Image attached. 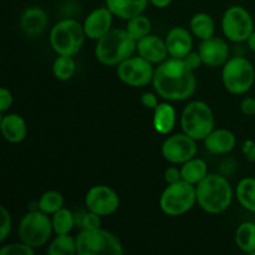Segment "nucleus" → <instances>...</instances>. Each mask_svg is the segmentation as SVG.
<instances>
[{"mask_svg": "<svg viewBox=\"0 0 255 255\" xmlns=\"http://www.w3.org/2000/svg\"><path fill=\"white\" fill-rule=\"evenodd\" d=\"M112 20H114V14L110 11L107 6H101L92 10L85 17V21L82 24L86 37L95 40V41L101 39L112 29Z\"/></svg>", "mask_w": 255, "mask_h": 255, "instance_id": "4468645a", "label": "nucleus"}, {"mask_svg": "<svg viewBox=\"0 0 255 255\" xmlns=\"http://www.w3.org/2000/svg\"><path fill=\"white\" fill-rule=\"evenodd\" d=\"M182 131L196 141H204L216 126V119L211 106L204 101H192L181 115Z\"/></svg>", "mask_w": 255, "mask_h": 255, "instance_id": "39448f33", "label": "nucleus"}, {"mask_svg": "<svg viewBox=\"0 0 255 255\" xmlns=\"http://www.w3.org/2000/svg\"><path fill=\"white\" fill-rule=\"evenodd\" d=\"M244 151H246L247 157H248L249 159H252V161H254L255 159V143L248 142V143H247V146L244 147Z\"/></svg>", "mask_w": 255, "mask_h": 255, "instance_id": "a19ab883", "label": "nucleus"}, {"mask_svg": "<svg viewBox=\"0 0 255 255\" xmlns=\"http://www.w3.org/2000/svg\"><path fill=\"white\" fill-rule=\"evenodd\" d=\"M153 127L159 134H169L173 131L177 121L174 107L169 102H162L153 110Z\"/></svg>", "mask_w": 255, "mask_h": 255, "instance_id": "4be33fe9", "label": "nucleus"}, {"mask_svg": "<svg viewBox=\"0 0 255 255\" xmlns=\"http://www.w3.org/2000/svg\"><path fill=\"white\" fill-rule=\"evenodd\" d=\"M208 173L207 162L204 159L198 158V157H193L192 159L181 164L182 179L188 182V183L194 184V186H197L199 182L203 181L208 176Z\"/></svg>", "mask_w": 255, "mask_h": 255, "instance_id": "5701e85b", "label": "nucleus"}, {"mask_svg": "<svg viewBox=\"0 0 255 255\" xmlns=\"http://www.w3.org/2000/svg\"><path fill=\"white\" fill-rule=\"evenodd\" d=\"M51 222L55 234L71 233L74 227L76 226V223H75L74 212L65 208V207H62V208L59 209L56 213L52 214Z\"/></svg>", "mask_w": 255, "mask_h": 255, "instance_id": "c85d7f7f", "label": "nucleus"}, {"mask_svg": "<svg viewBox=\"0 0 255 255\" xmlns=\"http://www.w3.org/2000/svg\"><path fill=\"white\" fill-rule=\"evenodd\" d=\"M50 217L51 216L40 209L29 211L24 214L17 226V237L20 241L35 249L46 246L54 233Z\"/></svg>", "mask_w": 255, "mask_h": 255, "instance_id": "423d86ee", "label": "nucleus"}, {"mask_svg": "<svg viewBox=\"0 0 255 255\" xmlns=\"http://www.w3.org/2000/svg\"><path fill=\"white\" fill-rule=\"evenodd\" d=\"M184 60H186L187 65H188V66L191 67L193 71H196V70L198 69L202 64H203V61H202V57H201V55H199L198 51L197 52L191 51L186 57H184Z\"/></svg>", "mask_w": 255, "mask_h": 255, "instance_id": "ea45409f", "label": "nucleus"}, {"mask_svg": "<svg viewBox=\"0 0 255 255\" xmlns=\"http://www.w3.org/2000/svg\"><path fill=\"white\" fill-rule=\"evenodd\" d=\"M120 196L115 189L105 184L91 187L85 196V206L89 211L107 217L114 214L120 208Z\"/></svg>", "mask_w": 255, "mask_h": 255, "instance_id": "f8f14e48", "label": "nucleus"}, {"mask_svg": "<svg viewBox=\"0 0 255 255\" xmlns=\"http://www.w3.org/2000/svg\"><path fill=\"white\" fill-rule=\"evenodd\" d=\"M203 65L209 67L223 66L229 60V45L223 37L212 36L202 40L198 49Z\"/></svg>", "mask_w": 255, "mask_h": 255, "instance_id": "ddd939ff", "label": "nucleus"}, {"mask_svg": "<svg viewBox=\"0 0 255 255\" xmlns=\"http://www.w3.org/2000/svg\"><path fill=\"white\" fill-rule=\"evenodd\" d=\"M197 204V192L194 184L181 179L176 183L167 184L159 197V208L169 217H179L191 211Z\"/></svg>", "mask_w": 255, "mask_h": 255, "instance_id": "0eeeda50", "label": "nucleus"}, {"mask_svg": "<svg viewBox=\"0 0 255 255\" xmlns=\"http://www.w3.org/2000/svg\"><path fill=\"white\" fill-rule=\"evenodd\" d=\"M241 110L246 116H255V99L246 97L241 102Z\"/></svg>", "mask_w": 255, "mask_h": 255, "instance_id": "58836bf2", "label": "nucleus"}, {"mask_svg": "<svg viewBox=\"0 0 255 255\" xmlns=\"http://www.w3.org/2000/svg\"><path fill=\"white\" fill-rule=\"evenodd\" d=\"M234 241L242 252L253 254L255 252V223L244 222L239 224L234 234Z\"/></svg>", "mask_w": 255, "mask_h": 255, "instance_id": "a878e982", "label": "nucleus"}, {"mask_svg": "<svg viewBox=\"0 0 255 255\" xmlns=\"http://www.w3.org/2000/svg\"><path fill=\"white\" fill-rule=\"evenodd\" d=\"M47 26V15L40 6H30L20 16V29L27 36H37Z\"/></svg>", "mask_w": 255, "mask_h": 255, "instance_id": "aec40b11", "label": "nucleus"}, {"mask_svg": "<svg viewBox=\"0 0 255 255\" xmlns=\"http://www.w3.org/2000/svg\"><path fill=\"white\" fill-rule=\"evenodd\" d=\"M65 204L64 196L57 191H46L40 196L37 201V208L44 213L52 216Z\"/></svg>", "mask_w": 255, "mask_h": 255, "instance_id": "c756f323", "label": "nucleus"}, {"mask_svg": "<svg viewBox=\"0 0 255 255\" xmlns=\"http://www.w3.org/2000/svg\"><path fill=\"white\" fill-rule=\"evenodd\" d=\"M152 5L157 9H164V7L169 6L172 2V0H149Z\"/></svg>", "mask_w": 255, "mask_h": 255, "instance_id": "79ce46f5", "label": "nucleus"}, {"mask_svg": "<svg viewBox=\"0 0 255 255\" xmlns=\"http://www.w3.org/2000/svg\"><path fill=\"white\" fill-rule=\"evenodd\" d=\"M158 95L153 94V92H143L141 95V104L143 105L146 109L148 110H154L157 106H158Z\"/></svg>", "mask_w": 255, "mask_h": 255, "instance_id": "4c0bfd02", "label": "nucleus"}, {"mask_svg": "<svg viewBox=\"0 0 255 255\" xmlns=\"http://www.w3.org/2000/svg\"><path fill=\"white\" fill-rule=\"evenodd\" d=\"M49 255H74L76 252V238L67 234H56L47 246Z\"/></svg>", "mask_w": 255, "mask_h": 255, "instance_id": "bb28decb", "label": "nucleus"}, {"mask_svg": "<svg viewBox=\"0 0 255 255\" xmlns=\"http://www.w3.org/2000/svg\"><path fill=\"white\" fill-rule=\"evenodd\" d=\"M153 64L142 56H131L117 65V76L120 81L132 87H143L152 84L154 76Z\"/></svg>", "mask_w": 255, "mask_h": 255, "instance_id": "9d476101", "label": "nucleus"}, {"mask_svg": "<svg viewBox=\"0 0 255 255\" xmlns=\"http://www.w3.org/2000/svg\"><path fill=\"white\" fill-rule=\"evenodd\" d=\"M222 81L229 94L244 95L252 89L255 81L253 64L247 57L233 56L223 65Z\"/></svg>", "mask_w": 255, "mask_h": 255, "instance_id": "6e6552de", "label": "nucleus"}, {"mask_svg": "<svg viewBox=\"0 0 255 255\" xmlns=\"http://www.w3.org/2000/svg\"><path fill=\"white\" fill-rule=\"evenodd\" d=\"M76 252L79 255H99L106 247L105 229H80L76 237Z\"/></svg>", "mask_w": 255, "mask_h": 255, "instance_id": "dca6fc26", "label": "nucleus"}, {"mask_svg": "<svg viewBox=\"0 0 255 255\" xmlns=\"http://www.w3.org/2000/svg\"><path fill=\"white\" fill-rule=\"evenodd\" d=\"M105 236H106V247H105L102 255H121L125 253L124 246L115 234L110 233L109 231H105Z\"/></svg>", "mask_w": 255, "mask_h": 255, "instance_id": "72a5a7b5", "label": "nucleus"}, {"mask_svg": "<svg viewBox=\"0 0 255 255\" xmlns=\"http://www.w3.org/2000/svg\"><path fill=\"white\" fill-rule=\"evenodd\" d=\"M76 72V62L74 57L67 55H57L52 62V74L60 81H69Z\"/></svg>", "mask_w": 255, "mask_h": 255, "instance_id": "cd10ccee", "label": "nucleus"}, {"mask_svg": "<svg viewBox=\"0 0 255 255\" xmlns=\"http://www.w3.org/2000/svg\"><path fill=\"white\" fill-rule=\"evenodd\" d=\"M151 20L147 16H144L143 14H141L127 20V25L125 29L128 31V34L131 35L136 41H138L139 39L151 34Z\"/></svg>", "mask_w": 255, "mask_h": 255, "instance_id": "7c9ffc66", "label": "nucleus"}, {"mask_svg": "<svg viewBox=\"0 0 255 255\" xmlns=\"http://www.w3.org/2000/svg\"><path fill=\"white\" fill-rule=\"evenodd\" d=\"M222 31L232 42H244L254 31L251 12L241 5H232L222 16Z\"/></svg>", "mask_w": 255, "mask_h": 255, "instance_id": "1a4fd4ad", "label": "nucleus"}, {"mask_svg": "<svg viewBox=\"0 0 255 255\" xmlns=\"http://www.w3.org/2000/svg\"><path fill=\"white\" fill-rule=\"evenodd\" d=\"M0 216H1V226H0V242L4 243L6 241L7 237L10 236L11 232V214L7 211L6 207L1 206L0 207Z\"/></svg>", "mask_w": 255, "mask_h": 255, "instance_id": "f704fd0d", "label": "nucleus"}, {"mask_svg": "<svg viewBox=\"0 0 255 255\" xmlns=\"http://www.w3.org/2000/svg\"><path fill=\"white\" fill-rule=\"evenodd\" d=\"M164 41L169 56L184 59L193 47V34L183 26H174L167 32Z\"/></svg>", "mask_w": 255, "mask_h": 255, "instance_id": "2eb2a0df", "label": "nucleus"}, {"mask_svg": "<svg viewBox=\"0 0 255 255\" xmlns=\"http://www.w3.org/2000/svg\"><path fill=\"white\" fill-rule=\"evenodd\" d=\"M149 0H106V6L114 16L122 20H129L131 17L143 14Z\"/></svg>", "mask_w": 255, "mask_h": 255, "instance_id": "412c9836", "label": "nucleus"}, {"mask_svg": "<svg viewBox=\"0 0 255 255\" xmlns=\"http://www.w3.org/2000/svg\"><path fill=\"white\" fill-rule=\"evenodd\" d=\"M197 152V141L184 132L171 134L161 146L162 156L171 164H183L184 162L196 157Z\"/></svg>", "mask_w": 255, "mask_h": 255, "instance_id": "9b49d317", "label": "nucleus"}, {"mask_svg": "<svg viewBox=\"0 0 255 255\" xmlns=\"http://www.w3.org/2000/svg\"><path fill=\"white\" fill-rule=\"evenodd\" d=\"M35 248L27 246L24 242H17V243L6 244L2 246L0 249V255H34Z\"/></svg>", "mask_w": 255, "mask_h": 255, "instance_id": "473e14b6", "label": "nucleus"}, {"mask_svg": "<svg viewBox=\"0 0 255 255\" xmlns=\"http://www.w3.org/2000/svg\"><path fill=\"white\" fill-rule=\"evenodd\" d=\"M85 37L84 25L69 17L60 20L51 27L49 41L57 55L74 56L81 50Z\"/></svg>", "mask_w": 255, "mask_h": 255, "instance_id": "20e7f679", "label": "nucleus"}, {"mask_svg": "<svg viewBox=\"0 0 255 255\" xmlns=\"http://www.w3.org/2000/svg\"><path fill=\"white\" fill-rule=\"evenodd\" d=\"M12 101H14V97H12L11 91L6 87H1L0 89V112L1 115L11 107Z\"/></svg>", "mask_w": 255, "mask_h": 255, "instance_id": "c9c22d12", "label": "nucleus"}, {"mask_svg": "<svg viewBox=\"0 0 255 255\" xmlns=\"http://www.w3.org/2000/svg\"><path fill=\"white\" fill-rule=\"evenodd\" d=\"M137 52L151 64H161L169 55L166 41L153 34H148L137 41Z\"/></svg>", "mask_w": 255, "mask_h": 255, "instance_id": "f3484780", "label": "nucleus"}, {"mask_svg": "<svg viewBox=\"0 0 255 255\" xmlns=\"http://www.w3.org/2000/svg\"><path fill=\"white\" fill-rule=\"evenodd\" d=\"M246 42H247V45H248L249 49H251L253 52H255V30L252 32L251 36L248 37V40H247Z\"/></svg>", "mask_w": 255, "mask_h": 255, "instance_id": "37998d69", "label": "nucleus"}, {"mask_svg": "<svg viewBox=\"0 0 255 255\" xmlns=\"http://www.w3.org/2000/svg\"><path fill=\"white\" fill-rule=\"evenodd\" d=\"M137 51V41L126 29H111L96 41L95 57L105 66H117Z\"/></svg>", "mask_w": 255, "mask_h": 255, "instance_id": "7ed1b4c3", "label": "nucleus"}, {"mask_svg": "<svg viewBox=\"0 0 255 255\" xmlns=\"http://www.w3.org/2000/svg\"><path fill=\"white\" fill-rule=\"evenodd\" d=\"M182 179L181 174V168L176 166H169L167 167L166 171H164V181H166L167 184L176 183V182H179Z\"/></svg>", "mask_w": 255, "mask_h": 255, "instance_id": "e433bc0d", "label": "nucleus"}, {"mask_svg": "<svg viewBox=\"0 0 255 255\" xmlns=\"http://www.w3.org/2000/svg\"><path fill=\"white\" fill-rule=\"evenodd\" d=\"M236 197L244 209L255 213V178L246 177L241 179L236 187Z\"/></svg>", "mask_w": 255, "mask_h": 255, "instance_id": "393cba45", "label": "nucleus"}, {"mask_svg": "<svg viewBox=\"0 0 255 255\" xmlns=\"http://www.w3.org/2000/svg\"><path fill=\"white\" fill-rule=\"evenodd\" d=\"M237 144V137L227 128H214L204 138V146L208 152L213 154H227L234 149Z\"/></svg>", "mask_w": 255, "mask_h": 255, "instance_id": "6ab92c4d", "label": "nucleus"}, {"mask_svg": "<svg viewBox=\"0 0 255 255\" xmlns=\"http://www.w3.org/2000/svg\"><path fill=\"white\" fill-rule=\"evenodd\" d=\"M197 204L209 214H219L231 207L234 191L224 176L208 173V176L196 186Z\"/></svg>", "mask_w": 255, "mask_h": 255, "instance_id": "f03ea898", "label": "nucleus"}, {"mask_svg": "<svg viewBox=\"0 0 255 255\" xmlns=\"http://www.w3.org/2000/svg\"><path fill=\"white\" fill-rule=\"evenodd\" d=\"M252 255H255V252H254V253H253V254H252Z\"/></svg>", "mask_w": 255, "mask_h": 255, "instance_id": "c03bdc74", "label": "nucleus"}, {"mask_svg": "<svg viewBox=\"0 0 255 255\" xmlns=\"http://www.w3.org/2000/svg\"><path fill=\"white\" fill-rule=\"evenodd\" d=\"M189 30L193 36L198 37L199 40H206L214 36L216 31V22H214L212 15L208 12H197L192 16L189 21Z\"/></svg>", "mask_w": 255, "mask_h": 255, "instance_id": "b1692460", "label": "nucleus"}, {"mask_svg": "<svg viewBox=\"0 0 255 255\" xmlns=\"http://www.w3.org/2000/svg\"><path fill=\"white\" fill-rule=\"evenodd\" d=\"M152 85L159 97L177 102L193 96L197 90V79L186 60L169 56L154 70Z\"/></svg>", "mask_w": 255, "mask_h": 255, "instance_id": "f257e3e1", "label": "nucleus"}, {"mask_svg": "<svg viewBox=\"0 0 255 255\" xmlns=\"http://www.w3.org/2000/svg\"><path fill=\"white\" fill-rule=\"evenodd\" d=\"M75 214V223L80 229H100L101 228V216L94 212L81 211V214L77 212Z\"/></svg>", "mask_w": 255, "mask_h": 255, "instance_id": "2f4dec72", "label": "nucleus"}, {"mask_svg": "<svg viewBox=\"0 0 255 255\" xmlns=\"http://www.w3.org/2000/svg\"><path fill=\"white\" fill-rule=\"evenodd\" d=\"M0 129L5 141L10 143H20L27 136L26 121L17 114H2L0 120Z\"/></svg>", "mask_w": 255, "mask_h": 255, "instance_id": "a211bd4d", "label": "nucleus"}]
</instances>
